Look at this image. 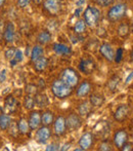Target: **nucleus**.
I'll return each instance as SVG.
<instances>
[{"mask_svg": "<svg viewBox=\"0 0 133 151\" xmlns=\"http://www.w3.org/2000/svg\"><path fill=\"white\" fill-rule=\"evenodd\" d=\"M48 66V59L45 57H41L37 61L34 62V69L37 72H42L46 69V67Z\"/></svg>", "mask_w": 133, "mask_h": 151, "instance_id": "nucleus-21", "label": "nucleus"}, {"mask_svg": "<svg viewBox=\"0 0 133 151\" xmlns=\"http://www.w3.org/2000/svg\"><path fill=\"white\" fill-rule=\"evenodd\" d=\"M4 105H5V108L8 110L9 112H14L16 109H18V101L14 97V96H7L5 98V101H4Z\"/></svg>", "mask_w": 133, "mask_h": 151, "instance_id": "nucleus-19", "label": "nucleus"}, {"mask_svg": "<svg viewBox=\"0 0 133 151\" xmlns=\"http://www.w3.org/2000/svg\"><path fill=\"white\" fill-rule=\"evenodd\" d=\"M86 27H87V25H86L84 19L83 20H79L76 22L75 26H74V31H75L76 34H82L85 32Z\"/></svg>", "mask_w": 133, "mask_h": 151, "instance_id": "nucleus-30", "label": "nucleus"}, {"mask_svg": "<svg viewBox=\"0 0 133 151\" xmlns=\"http://www.w3.org/2000/svg\"><path fill=\"white\" fill-rule=\"evenodd\" d=\"M70 146H71V144H65V145L63 146L62 148H60V150H62V151H65V150L69 149V148H70Z\"/></svg>", "mask_w": 133, "mask_h": 151, "instance_id": "nucleus-45", "label": "nucleus"}, {"mask_svg": "<svg viewBox=\"0 0 133 151\" xmlns=\"http://www.w3.org/2000/svg\"><path fill=\"white\" fill-rule=\"evenodd\" d=\"M95 63H94L92 60H89V59H85V60H81L79 64V69L81 72L85 74H91L92 72L95 69Z\"/></svg>", "mask_w": 133, "mask_h": 151, "instance_id": "nucleus-13", "label": "nucleus"}, {"mask_svg": "<svg viewBox=\"0 0 133 151\" xmlns=\"http://www.w3.org/2000/svg\"><path fill=\"white\" fill-rule=\"evenodd\" d=\"M132 144L131 143H129V142H126L125 144L123 145V147L121 148V150L122 151H128V150H132Z\"/></svg>", "mask_w": 133, "mask_h": 151, "instance_id": "nucleus-41", "label": "nucleus"}, {"mask_svg": "<svg viewBox=\"0 0 133 151\" xmlns=\"http://www.w3.org/2000/svg\"><path fill=\"white\" fill-rule=\"evenodd\" d=\"M24 107L27 110H32L35 107V98H33V96L27 95L24 99Z\"/></svg>", "mask_w": 133, "mask_h": 151, "instance_id": "nucleus-31", "label": "nucleus"}, {"mask_svg": "<svg viewBox=\"0 0 133 151\" xmlns=\"http://www.w3.org/2000/svg\"><path fill=\"white\" fill-rule=\"evenodd\" d=\"M39 82H40V86H41V88H45V81H44V80L42 79V78L39 80Z\"/></svg>", "mask_w": 133, "mask_h": 151, "instance_id": "nucleus-46", "label": "nucleus"}, {"mask_svg": "<svg viewBox=\"0 0 133 151\" xmlns=\"http://www.w3.org/2000/svg\"><path fill=\"white\" fill-rule=\"evenodd\" d=\"M23 59H24V55H23V52L21 50H16L14 57L9 61L11 67H14V66L18 65V63H21V62L23 61Z\"/></svg>", "mask_w": 133, "mask_h": 151, "instance_id": "nucleus-32", "label": "nucleus"}, {"mask_svg": "<svg viewBox=\"0 0 133 151\" xmlns=\"http://www.w3.org/2000/svg\"><path fill=\"white\" fill-rule=\"evenodd\" d=\"M133 80V71H131L129 73V75L127 76V78H126V80H125V83L126 84H128V83H130Z\"/></svg>", "mask_w": 133, "mask_h": 151, "instance_id": "nucleus-43", "label": "nucleus"}, {"mask_svg": "<svg viewBox=\"0 0 133 151\" xmlns=\"http://www.w3.org/2000/svg\"><path fill=\"white\" fill-rule=\"evenodd\" d=\"M92 110V105L90 102H83L79 105L78 107V111H79V114L81 116H88L90 114Z\"/></svg>", "mask_w": 133, "mask_h": 151, "instance_id": "nucleus-22", "label": "nucleus"}, {"mask_svg": "<svg viewBox=\"0 0 133 151\" xmlns=\"http://www.w3.org/2000/svg\"><path fill=\"white\" fill-rule=\"evenodd\" d=\"M128 114H129V108L126 104H122L116 109L115 113H114V119L118 122H123L124 120L127 118Z\"/></svg>", "mask_w": 133, "mask_h": 151, "instance_id": "nucleus-10", "label": "nucleus"}, {"mask_svg": "<svg viewBox=\"0 0 133 151\" xmlns=\"http://www.w3.org/2000/svg\"><path fill=\"white\" fill-rule=\"evenodd\" d=\"M100 10L97 7L89 5L84 10V21H85L86 25L90 28H94V27L97 26L100 21Z\"/></svg>", "mask_w": 133, "mask_h": 151, "instance_id": "nucleus-2", "label": "nucleus"}, {"mask_svg": "<svg viewBox=\"0 0 133 151\" xmlns=\"http://www.w3.org/2000/svg\"><path fill=\"white\" fill-rule=\"evenodd\" d=\"M127 14V4L118 3L113 5L109 9L107 14V19L112 23H116L118 21L122 20Z\"/></svg>", "mask_w": 133, "mask_h": 151, "instance_id": "nucleus-3", "label": "nucleus"}, {"mask_svg": "<svg viewBox=\"0 0 133 151\" xmlns=\"http://www.w3.org/2000/svg\"><path fill=\"white\" fill-rule=\"evenodd\" d=\"M89 102L91 103L92 107H100L105 104V98L103 95L101 93H91L89 97Z\"/></svg>", "mask_w": 133, "mask_h": 151, "instance_id": "nucleus-17", "label": "nucleus"}, {"mask_svg": "<svg viewBox=\"0 0 133 151\" xmlns=\"http://www.w3.org/2000/svg\"><path fill=\"white\" fill-rule=\"evenodd\" d=\"M51 91L58 99L64 100L66 98L70 97L73 91V88L67 84L64 80L55 79L51 84Z\"/></svg>", "mask_w": 133, "mask_h": 151, "instance_id": "nucleus-1", "label": "nucleus"}, {"mask_svg": "<svg viewBox=\"0 0 133 151\" xmlns=\"http://www.w3.org/2000/svg\"><path fill=\"white\" fill-rule=\"evenodd\" d=\"M3 37L4 40L6 42H12L14 40V37H16V28H14V23L9 22L6 24V27L4 29V33H3Z\"/></svg>", "mask_w": 133, "mask_h": 151, "instance_id": "nucleus-16", "label": "nucleus"}, {"mask_svg": "<svg viewBox=\"0 0 133 151\" xmlns=\"http://www.w3.org/2000/svg\"><path fill=\"white\" fill-rule=\"evenodd\" d=\"M100 52L107 61L113 62L115 60V52H114L111 44L107 43V42L101 43V45L100 46Z\"/></svg>", "mask_w": 133, "mask_h": 151, "instance_id": "nucleus-9", "label": "nucleus"}, {"mask_svg": "<svg viewBox=\"0 0 133 151\" xmlns=\"http://www.w3.org/2000/svg\"><path fill=\"white\" fill-rule=\"evenodd\" d=\"M130 33V26L128 23H122L118 27V35L122 38H126Z\"/></svg>", "mask_w": 133, "mask_h": 151, "instance_id": "nucleus-26", "label": "nucleus"}, {"mask_svg": "<svg viewBox=\"0 0 133 151\" xmlns=\"http://www.w3.org/2000/svg\"><path fill=\"white\" fill-rule=\"evenodd\" d=\"M32 1H33L35 4H37V5H40V4H41L42 2L44 1V0H32Z\"/></svg>", "mask_w": 133, "mask_h": 151, "instance_id": "nucleus-47", "label": "nucleus"}, {"mask_svg": "<svg viewBox=\"0 0 133 151\" xmlns=\"http://www.w3.org/2000/svg\"><path fill=\"white\" fill-rule=\"evenodd\" d=\"M11 123V118L7 114H0V129L5 131Z\"/></svg>", "mask_w": 133, "mask_h": 151, "instance_id": "nucleus-27", "label": "nucleus"}, {"mask_svg": "<svg viewBox=\"0 0 133 151\" xmlns=\"http://www.w3.org/2000/svg\"><path fill=\"white\" fill-rule=\"evenodd\" d=\"M50 136H51V131L49 127L47 125H43L38 127V131L36 132L35 135V140L39 144H45L50 139Z\"/></svg>", "mask_w": 133, "mask_h": 151, "instance_id": "nucleus-6", "label": "nucleus"}, {"mask_svg": "<svg viewBox=\"0 0 133 151\" xmlns=\"http://www.w3.org/2000/svg\"><path fill=\"white\" fill-rule=\"evenodd\" d=\"M93 140H94V137H93V135H92V133H89V132L84 133L79 140V146L83 148V150L90 149L91 146L93 145Z\"/></svg>", "mask_w": 133, "mask_h": 151, "instance_id": "nucleus-12", "label": "nucleus"}, {"mask_svg": "<svg viewBox=\"0 0 133 151\" xmlns=\"http://www.w3.org/2000/svg\"><path fill=\"white\" fill-rule=\"evenodd\" d=\"M41 122L43 125H50L54 122V114L51 111H46L41 115Z\"/></svg>", "mask_w": 133, "mask_h": 151, "instance_id": "nucleus-25", "label": "nucleus"}, {"mask_svg": "<svg viewBox=\"0 0 133 151\" xmlns=\"http://www.w3.org/2000/svg\"><path fill=\"white\" fill-rule=\"evenodd\" d=\"M43 7L48 14L54 16V14H58L60 12L62 1L60 0H44Z\"/></svg>", "mask_w": 133, "mask_h": 151, "instance_id": "nucleus-5", "label": "nucleus"}, {"mask_svg": "<svg viewBox=\"0 0 133 151\" xmlns=\"http://www.w3.org/2000/svg\"><path fill=\"white\" fill-rule=\"evenodd\" d=\"M53 129L54 134L56 136H63L66 133L67 129V124H66V118L64 116H58L53 122Z\"/></svg>", "mask_w": 133, "mask_h": 151, "instance_id": "nucleus-11", "label": "nucleus"}, {"mask_svg": "<svg viewBox=\"0 0 133 151\" xmlns=\"http://www.w3.org/2000/svg\"><path fill=\"white\" fill-rule=\"evenodd\" d=\"M119 82H120L119 76H117V75L112 76L109 79V81H107V88H109V90L114 93V91L117 90L118 86H119Z\"/></svg>", "mask_w": 133, "mask_h": 151, "instance_id": "nucleus-29", "label": "nucleus"}, {"mask_svg": "<svg viewBox=\"0 0 133 151\" xmlns=\"http://www.w3.org/2000/svg\"><path fill=\"white\" fill-rule=\"evenodd\" d=\"M29 125H30V129L31 131H35L41 124V115L38 111H33L30 113L29 115Z\"/></svg>", "mask_w": 133, "mask_h": 151, "instance_id": "nucleus-14", "label": "nucleus"}, {"mask_svg": "<svg viewBox=\"0 0 133 151\" xmlns=\"http://www.w3.org/2000/svg\"><path fill=\"white\" fill-rule=\"evenodd\" d=\"M25 91H26L27 95L35 96L36 93H38V86L33 83H29V84H27L26 88H25Z\"/></svg>", "mask_w": 133, "mask_h": 151, "instance_id": "nucleus-33", "label": "nucleus"}, {"mask_svg": "<svg viewBox=\"0 0 133 151\" xmlns=\"http://www.w3.org/2000/svg\"><path fill=\"white\" fill-rule=\"evenodd\" d=\"M100 150H101V151H111V150H113V148H112V145L110 143H107V142H102L100 146Z\"/></svg>", "mask_w": 133, "mask_h": 151, "instance_id": "nucleus-38", "label": "nucleus"}, {"mask_svg": "<svg viewBox=\"0 0 133 151\" xmlns=\"http://www.w3.org/2000/svg\"><path fill=\"white\" fill-rule=\"evenodd\" d=\"M132 32H133V26H132Z\"/></svg>", "mask_w": 133, "mask_h": 151, "instance_id": "nucleus-51", "label": "nucleus"}, {"mask_svg": "<svg viewBox=\"0 0 133 151\" xmlns=\"http://www.w3.org/2000/svg\"><path fill=\"white\" fill-rule=\"evenodd\" d=\"M6 0H0V7H2V6L4 5V3H5Z\"/></svg>", "mask_w": 133, "mask_h": 151, "instance_id": "nucleus-49", "label": "nucleus"}, {"mask_svg": "<svg viewBox=\"0 0 133 151\" xmlns=\"http://www.w3.org/2000/svg\"><path fill=\"white\" fill-rule=\"evenodd\" d=\"M46 150L47 151H55V150H60V144L58 143H51L50 145H48L47 147H46Z\"/></svg>", "mask_w": 133, "mask_h": 151, "instance_id": "nucleus-39", "label": "nucleus"}, {"mask_svg": "<svg viewBox=\"0 0 133 151\" xmlns=\"http://www.w3.org/2000/svg\"><path fill=\"white\" fill-rule=\"evenodd\" d=\"M91 91V83L87 80H84L80 83V86H78L77 91H76V95L79 98H85Z\"/></svg>", "mask_w": 133, "mask_h": 151, "instance_id": "nucleus-15", "label": "nucleus"}, {"mask_svg": "<svg viewBox=\"0 0 133 151\" xmlns=\"http://www.w3.org/2000/svg\"><path fill=\"white\" fill-rule=\"evenodd\" d=\"M81 12H82V8H81V7H79V8H78V9L75 12V16H76V17H79V14H80Z\"/></svg>", "mask_w": 133, "mask_h": 151, "instance_id": "nucleus-48", "label": "nucleus"}, {"mask_svg": "<svg viewBox=\"0 0 133 151\" xmlns=\"http://www.w3.org/2000/svg\"><path fill=\"white\" fill-rule=\"evenodd\" d=\"M130 60L131 61H133V50L130 52Z\"/></svg>", "mask_w": 133, "mask_h": 151, "instance_id": "nucleus-50", "label": "nucleus"}, {"mask_svg": "<svg viewBox=\"0 0 133 151\" xmlns=\"http://www.w3.org/2000/svg\"><path fill=\"white\" fill-rule=\"evenodd\" d=\"M51 33H50L49 31L47 30H44L42 32H40L39 34H38L37 36V41L39 42L40 44H42V45H44V44H47L48 42L51 40Z\"/></svg>", "mask_w": 133, "mask_h": 151, "instance_id": "nucleus-24", "label": "nucleus"}, {"mask_svg": "<svg viewBox=\"0 0 133 151\" xmlns=\"http://www.w3.org/2000/svg\"><path fill=\"white\" fill-rule=\"evenodd\" d=\"M16 47H9V48H7V50H6V52H5V54H4V57H5V58L7 59V60L10 61L14 57V55H16Z\"/></svg>", "mask_w": 133, "mask_h": 151, "instance_id": "nucleus-36", "label": "nucleus"}, {"mask_svg": "<svg viewBox=\"0 0 133 151\" xmlns=\"http://www.w3.org/2000/svg\"><path fill=\"white\" fill-rule=\"evenodd\" d=\"M32 0H18V6L21 8H25L27 5L30 4V2Z\"/></svg>", "mask_w": 133, "mask_h": 151, "instance_id": "nucleus-40", "label": "nucleus"}, {"mask_svg": "<svg viewBox=\"0 0 133 151\" xmlns=\"http://www.w3.org/2000/svg\"><path fill=\"white\" fill-rule=\"evenodd\" d=\"M53 50L58 56H68L72 52L71 47L63 43H54Z\"/></svg>", "mask_w": 133, "mask_h": 151, "instance_id": "nucleus-18", "label": "nucleus"}, {"mask_svg": "<svg viewBox=\"0 0 133 151\" xmlns=\"http://www.w3.org/2000/svg\"><path fill=\"white\" fill-rule=\"evenodd\" d=\"M60 79L64 80L67 84L74 88L79 84L80 76L73 68H66L65 70H63L60 74Z\"/></svg>", "mask_w": 133, "mask_h": 151, "instance_id": "nucleus-4", "label": "nucleus"}, {"mask_svg": "<svg viewBox=\"0 0 133 151\" xmlns=\"http://www.w3.org/2000/svg\"><path fill=\"white\" fill-rule=\"evenodd\" d=\"M66 124H67V129H69V131H71V132L76 131V129L81 127L82 119L78 114L71 113L66 118Z\"/></svg>", "mask_w": 133, "mask_h": 151, "instance_id": "nucleus-7", "label": "nucleus"}, {"mask_svg": "<svg viewBox=\"0 0 133 151\" xmlns=\"http://www.w3.org/2000/svg\"><path fill=\"white\" fill-rule=\"evenodd\" d=\"M49 104V100L48 97L45 93H36L35 95V105L39 108H44Z\"/></svg>", "mask_w": 133, "mask_h": 151, "instance_id": "nucleus-20", "label": "nucleus"}, {"mask_svg": "<svg viewBox=\"0 0 133 151\" xmlns=\"http://www.w3.org/2000/svg\"><path fill=\"white\" fill-rule=\"evenodd\" d=\"M114 1L115 0H93L94 3H96L101 7H107V6L112 5L114 3Z\"/></svg>", "mask_w": 133, "mask_h": 151, "instance_id": "nucleus-35", "label": "nucleus"}, {"mask_svg": "<svg viewBox=\"0 0 133 151\" xmlns=\"http://www.w3.org/2000/svg\"><path fill=\"white\" fill-rule=\"evenodd\" d=\"M8 129H9V134L14 137H16V135L18 134V122H11L10 125L8 127Z\"/></svg>", "mask_w": 133, "mask_h": 151, "instance_id": "nucleus-34", "label": "nucleus"}, {"mask_svg": "<svg viewBox=\"0 0 133 151\" xmlns=\"http://www.w3.org/2000/svg\"><path fill=\"white\" fill-rule=\"evenodd\" d=\"M18 127L20 133L23 134V135H26V134L29 133V131H30L29 122L27 121V119H25V118H21V119L18 121Z\"/></svg>", "mask_w": 133, "mask_h": 151, "instance_id": "nucleus-28", "label": "nucleus"}, {"mask_svg": "<svg viewBox=\"0 0 133 151\" xmlns=\"http://www.w3.org/2000/svg\"><path fill=\"white\" fill-rule=\"evenodd\" d=\"M128 141V134L126 132V129H118L115 134H114L113 142L114 145L118 148V149H121L123 147V145Z\"/></svg>", "mask_w": 133, "mask_h": 151, "instance_id": "nucleus-8", "label": "nucleus"}, {"mask_svg": "<svg viewBox=\"0 0 133 151\" xmlns=\"http://www.w3.org/2000/svg\"><path fill=\"white\" fill-rule=\"evenodd\" d=\"M6 80V70L3 69L0 71V82H4Z\"/></svg>", "mask_w": 133, "mask_h": 151, "instance_id": "nucleus-42", "label": "nucleus"}, {"mask_svg": "<svg viewBox=\"0 0 133 151\" xmlns=\"http://www.w3.org/2000/svg\"><path fill=\"white\" fill-rule=\"evenodd\" d=\"M132 151H133V148H132Z\"/></svg>", "mask_w": 133, "mask_h": 151, "instance_id": "nucleus-52", "label": "nucleus"}, {"mask_svg": "<svg viewBox=\"0 0 133 151\" xmlns=\"http://www.w3.org/2000/svg\"><path fill=\"white\" fill-rule=\"evenodd\" d=\"M122 58H123V48L122 47H119L117 50V52L115 54V62L117 63H120L122 61Z\"/></svg>", "mask_w": 133, "mask_h": 151, "instance_id": "nucleus-37", "label": "nucleus"}, {"mask_svg": "<svg viewBox=\"0 0 133 151\" xmlns=\"http://www.w3.org/2000/svg\"><path fill=\"white\" fill-rule=\"evenodd\" d=\"M85 2H86V0H77V1H76V4H77L79 7H81V6L84 5Z\"/></svg>", "mask_w": 133, "mask_h": 151, "instance_id": "nucleus-44", "label": "nucleus"}, {"mask_svg": "<svg viewBox=\"0 0 133 151\" xmlns=\"http://www.w3.org/2000/svg\"><path fill=\"white\" fill-rule=\"evenodd\" d=\"M44 55V48L41 45H35L31 50V62L37 61L39 58L43 57Z\"/></svg>", "mask_w": 133, "mask_h": 151, "instance_id": "nucleus-23", "label": "nucleus"}]
</instances>
